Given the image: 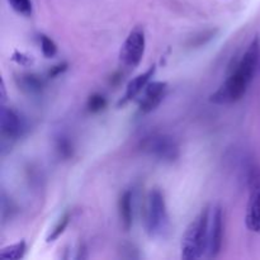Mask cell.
Listing matches in <instances>:
<instances>
[{
  "instance_id": "obj_2",
  "label": "cell",
  "mask_w": 260,
  "mask_h": 260,
  "mask_svg": "<svg viewBox=\"0 0 260 260\" xmlns=\"http://www.w3.org/2000/svg\"><path fill=\"white\" fill-rule=\"evenodd\" d=\"M211 211L210 206H206L188 225L180 243L183 260H197L207 254Z\"/></svg>"
},
{
  "instance_id": "obj_5",
  "label": "cell",
  "mask_w": 260,
  "mask_h": 260,
  "mask_svg": "<svg viewBox=\"0 0 260 260\" xmlns=\"http://www.w3.org/2000/svg\"><path fill=\"white\" fill-rule=\"evenodd\" d=\"M146 48V37L144 28L135 27L124 40L119 50V62L123 68L134 69L140 65Z\"/></svg>"
},
{
  "instance_id": "obj_20",
  "label": "cell",
  "mask_w": 260,
  "mask_h": 260,
  "mask_svg": "<svg viewBox=\"0 0 260 260\" xmlns=\"http://www.w3.org/2000/svg\"><path fill=\"white\" fill-rule=\"evenodd\" d=\"M68 70V62H60L57 63V65L52 66V68L50 69V71L47 73V78L50 79H53V78H57L60 74L65 73V71Z\"/></svg>"
},
{
  "instance_id": "obj_9",
  "label": "cell",
  "mask_w": 260,
  "mask_h": 260,
  "mask_svg": "<svg viewBox=\"0 0 260 260\" xmlns=\"http://www.w3.org/2000/svg\"><path fill=\"white\" fill-rule=\"evenodd\" d=\"M168 91V84L165 81H150L142 91L139 102V111L142 114L151 113L164 101Z\"/></svg>"
},
{
  "instance_id": "obj_11",
  "label": "cell",
  "mask_w": 260,
  "mask_h": 260,
  "mask_svg": "<svg viewBox=\"0 0 260 260\" xmlns=\"http://www.w3.org/2000/svg\"><path fill=\"white\" fill-rule=\"evenodd\" d=\"M118 216L123 230H131L134 225V193L131 189H126L119 196Z\"/></svg>"
},
{
  "instance_id": "obj_4",
  "label": "cell",
  "mask_w": 260,
  "mask_h": 260,
  "mask_svg": "<svg viewBox=\"0 0 260 260\" xmlns=\"http://www.w3.org/2000/svg\"><path fill=\"white\" fill-rule=\"evenodd\" d=\"M142 152L161 162H174L180 156V147L177 140L170 135L154 134L142 139L140 144Z\"/></svg>"
},
{
  "instance_id": "obj_3",
  "label": "cell",
  "mask_w": 260,
  "mask_h": 260,
  "mask_svg": "<svg viewBox=\"0 0 260 260\" xmlns=\"http://www.w3.org/2000/svg\"><path fill=\"white\" fill-rule=\"evenodd\" d=\"M145 229L151 239L164 240L170 233V218L164 193L159 188L149 192L145 205Z\"/></svg>"
},
{
  "instance_id": "obj_12",
  "label": "cell",
  "mask_w": 260,
  "mask_h": 260,
  "mask_svg": "<svg viewBox=\"0 0 260 260\" xmlns=\"http://www.w3.org/2000/svg\"><path fill=\"white\" fill-rule=\"evenodd\" d=\"M18 85L23 91H25L29 95H36V94H40L43 90L45 81L36 74H23L18 78Z\"/></svg>"
},
{
  "instance_id": "obj_7",
  "label": "cell",
  "mask_w": 260,
  "mask_h": 260,
  "mask_svg": "<svg viewBox=\"0 0 260 260\" xmlns=\"http://www.w3.org/2000/svg\"><path fill=\"white\" fill-rule=\"evenodd\" d=\"M2 118H0V128H2L3 140L15 141L24 136L27 131L25 119L20 116L19 112L8 107H2Z\"/></svg>"
},
{
  "instance_id": "obj_1",
  "label": "cell",
  "mask_w": 260,
  "mask_h": 260,
  "mask_svg": "<svg viewBox=\"0 0 260 260\" xmlns=\"http://www.w3.org/2000/svg\"><path fill=\"white\" fill-rule=\"evenodd\" d=\"M259 38H254L240 60L236 61L234 68L230 69V74L225 79V81L218 86L215 93L210 95L211 103L228 106L244 98L249 85L254 79V74L259 62Z\"/></svg>"
},
{
  "instance_id": "obj_10",
  "label": "cell",
  "mask_w": 260,
  "mask_h": 260,
  "mask_svg": "<svg viewBox=\"0 0 260 260\" xmlns=\"http://www.w3.org/2000/svg\"><path fill=\"white\" fill-rule=\"evenodd\" d=\"M155 71H156V65L154 63V65L150 66L145 73L135 76V78L127 84L126 93H124V95L122 96L121 101L118 102V107L126 106L128 102H131L132 99H135L137 95H140V94L145 90L147 84L151 81V78L154 76Z\"/></svg>"
},
{
  "instance_id": "obj_13",
  "label": "cell",
  "mask_w": 260,
  "mask_h": 260,
  "mask_svg": "<svg viewBox=\"0 0 260 260\" xmlns=\"http://www.w3.org/2000/svg\"><path fill=\"white\" fill-rule=\"evenodd\" d=\"M25 250H27V244H25V241H18V243L3 248L2 251H0V258L10 260L22 259L24 256Z\"/></svg>"
},
{
  "instance_id": "obj_21",
  "label": "cell",
  "mask_w": 260,
  "mask_h": 260,
  "mask_svg": "<svg viewBox=\"0 0 260 260\" xmlns=\"http://www.w3.org/2000/svg\"><path fill=\"white\" fill-rule=\"evenodd\" d=\"M13 60L17 61L18 63H20V65H25V63H28L30 61V58L28 57L27 55H24V53L22 52H15L14 56H13Z\"/></svg>"
},
{
  "instance_id": "obj_22",
  "label": "cell",
  "mask_w": 260,
  "mask_h": 260,
  "mask_svg": "<svg viewBox=\"0 0 260 260\" xmlns=\"http://www.w3.org/2000/svg\"><path fill=\"white\" fill-rule=\"evenodd\" d=\"M5 101H7V91H5V83L2 79V102L4 103Z\"/></svg>"
},
{
  "instance_id": "obj_8",
  "label": "cell",
  "mask_w": 260,
  "mask_h": 260,
  "mask_svg": "<svg viewBox=\"0 0 260 260\" xmlns=\"http://www.w3.org/2000/svg\"><path fill=\"white\" fill-rule=\"evenodd\" d=\"M223 239V211L221 206H216L211 211L210 230H208V245L206 255L215 259L220 255Z\"/></svg>"
},
{
  "instance_id": "obj_15",
  "label": "cell",
  "mask_w": 260,
  "mask_h": 260,
  "mask_svg": "<svg viewBox=\"0 0 260 260\" xmlns=\"http://www.w3.org/2000/svg\"><path fill=\"white\" fill-rule=\"evenodd\" d=\"M8 3L17 14L25 18H29L33 14L32 0H8Z\"/></svg>"
},
{
  "instance_id": "obj_14",
  "label": "cell",
  "mask_w": 260,
  "mask_h": 260,
  "mask_svg": "<svg viewBox=\"0 0 260 260\" xmlns=\"http://www.w3.org/2000/svg\"><path fill=\"white\" fill-rule=\"evenodd\" d=\"M69 222H70V213L65 212L60 218H58V221L56 222V225L53 226V229L51 230V233L48 234V236L46 238V243H48V244L55 243V241L57 240V239L60 238L63 233H65L66 228L69 226Z\"/></svg>"
},
{
  "instance_id": "obj_16",
  "label": "cell",
  "mask_w": 260,
  "mask_h": 260,
  "mask_svg": "<svg viewBox=\"0 0 260 260\" xmlns=\"http://www.w3.org/2000/svg\"><path fill=\"white\" fill-rule=\"evenodd\" d=\"M107 99L106 96L102 95L99 93L91 94L86 102V108L90 113H99V112L104 111L107 108Z\"/></svg>"
},
{
  "instance_id": "obj_18",
  "label": "cell",
  "mask_w": 260,
  "mask_h": 260,
  "mask_svg": "<svg viewBox=\"0 0 260 260\" xmlns=\"http://www.w3.org/2000/svg\"><path fill=\"white\" fill-rule=\"evenodd\" d=\"M56 150L62 159H69V157L73 156V145L63 136H61L56 142Z\"/></svg>"
},
{
  "instance_id": "obj_6",
  "label": "cell",
  "mask_w": 260,
  "mask_h": 260,
  "mask_svg": "<svg viewBox=\"0 0 260 260\" xmlns=\"http://www.w3.org/2000/svg\"><path fill=\"white\" fill-rule=\"evenodd\" d=\"M249 200L246 206L245 225L249 231L260 234V167H254L248 177Z\"/></svg>"
},
{
  "instance_id": "obj_19",
  "label": "cell",
  "mask_w": 260,
  "mask_h": 260,
  "mask_svg": "<svg viewBox=\"0 0 260 260\" xmlns=\"http://www.w3.org/2000/svg\"><path fill=\"white\" fill-rule=\"evenodd\" d=\"M217 33V29H210V30H206V32L201 33L200 36H196L192 40V46H202L205 45L206 42L211 41L212 38H215V35Z\"/></svg>"
},
{
  "instance_id": "obj_17",
  "label": "cell",
  "mask_w": 260,
  "mask_h": 260,
  "mask_svg": "<svg viewBox=\"0 0 260 260\" xmlns=\"http://www.w3.org/2000/svg\"><path fill=\"white\" fill-rule=\"evenodd\" d=\"M40 41H41V51H42L43 56H45L46 58L55 57L56 53H57V45L55 43V41L46 35L40 36Z\"/></svg>"
}]
</instances>
